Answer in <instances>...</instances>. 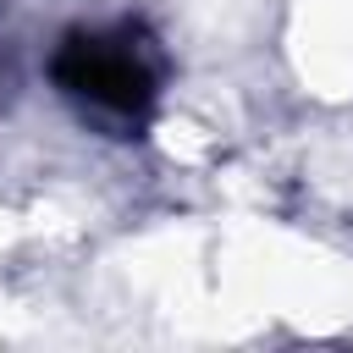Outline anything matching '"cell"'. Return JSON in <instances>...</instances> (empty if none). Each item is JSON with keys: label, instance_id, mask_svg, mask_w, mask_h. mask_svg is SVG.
Instances as JSON below:
<instances>
[{"label": "cell", "instance_id": "obj_1", "mask_svg": "<svg viewBox=\"0 0 353 353\" xmlns=\"http://www.w3.org/2000/svg\"><path fill=\"white\" fill-rule=\"evenodd\" d=\"M61 77H66L72 94L94 99L99 110L132 116V110H143V99H149V66H143V55H138L127 39H83V44L61 61Z\"/></svg>", "mask_w": 353, "mask_h": 353}]
</instances>
